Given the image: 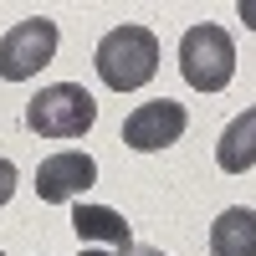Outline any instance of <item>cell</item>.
<instances>
[{"label": "cell", "mask_w": 256, "mask_h": 256, "mask_svg": "<svg viewBox=\"0 0 256 256\" xmlns=\"http://www.w3.org/2000/svg\"><path fill=\"white\" fill-rule=\"evenodd\" d=\"M92 180H98L92 154H77V148H67V154L41 159V169H36V195L46 200V205H67V200L82 195Z\"/></svg>", "instance_id": "obj_6"}, {"label": "cell", "mask_w": 256, "mask_h": 256, "mask_svg": "<svg viewBox=\"0 0 256 256\" xmlns=\"http://www.w3.org/2000/svg\"><path fill=\"white\" fill-rule=\"evenodd\" d=\"M98 123V98L77 82H56V88H41L26 102V128L36 138H82Z\"/></svg>", "instance_id": "obj_2"}, {"label": "cell", "mask_w": 256, "mask_h": 256, "mask_svg": "<svg viewBox=\"0 0 256 256\" xmlns=\"http://www.w3.org/2000/svg\"><path fill=\"white\" fill-rule=\"evenodd\" d=\"M236 10H241V20H246V26H256V0H241Z\"/></svg>", "instance_id": "obj_11"}, {"label": "cell", "mask_w": 256, "mask_h": 256, "mask_svg": "<svg viewBox=\"0 0 256 256\" xmlns=\"http://www.w3.org/2000/svg\"><path fill=\"white\" fill-rule=\"evenodd\" d=\"M72 230H77L82 246L102 241L118 256H134V230H128V220L118 216V210H108V205H77L72 210Z\"/></svg>", "instance_id": "obj_7"}, {"label": "cell", "mask_w": 256, "mask_h": 256, "mask_svg": "<svg viewBox=\"0 0 256 256\" xmlns=\"http://www.w3.org/2000/svg\"><path fill=\"white\" fill-rule=\"evenodd\" d=\"M216 164L226 169V174H246V169L256 164V108H246V113L220 134V144H216Z\"/></svg>", "instance_id": "obj_9"}, {"label": "cell", "mask_w": 256, "mask_h": 256, "mask_svg": "<svg viewBox=\"0 0 256 256\" xmlns=\"http://www.w3.org/2000/svg\"><path fill=\"white\" fill-rule=\"evenodd\" d=\"M98 77L108 82L113 92H138L148 77L159 72V36L148 26H113L98 41Z\"/></svg>", "instance_id": "obj_1"}, {"label": "cell", "mask_w": 256, "mask_h": 256, "mask_svg": "<svg viewBox=\"0 0 256 256\" xmlns=\"http://www.w3.org/2000/svg\"><path fill=\"white\" fill-rule=\"evenodd\" d=\"M210 256H256V210L251 205H230L210 226Z\"/></svg>", "instance_id": "obj_8"}, {"label": "cell", "mask_w": 256, "mask_h": 256, "mask_svg": "<svg viewBox=\"0 0 256 256\" xmlns=\"http://www.w3.org/2000/svg\"><path fill=\"white\" fill-rule=\"evenodd\" d=\"M10 195H16V164H10V159H0V205H6Z\"/></svg>", "instance_id": "obj_10"}, {"label": "cell", "mask_w": 256, "mask_h": 256, "mask_svg": "<svg viewBox=\"0 0 256 256\" xmlns=\"http://www.w3.org/2000/svg\"><path fill=\"white\" fill-rule=\"evenodd\" d=\"M134 256H164V251H154V246H144V251H134Z\"/></svg>", "instance_id": "obj_13"}, {"label": "cell", "mask_w": 256, "mask_h": 256, "mask_svg": "<svg viewBox=\"0 0 256 256\" xmlns=\"http://www.w3.org/2000/svg\"><path fill=\"white\" fill-rule=\"evenodd\" d=\"M52 56H56V20H46V16H31L0 36V77L6 82L36 77Z\"/></svg>", "instance_id": "obj_4"}, {"label": "cell", "mask_w": 256, "mask_h": 256, "mask_svg": "<svg viewBox=\"0 0 256 256\" xmlns=\"http://www.w3.org/2000/svg\"><path fill=\"white\" fill-rule=\"evenodd\" d=\"M0 256H6V251H0Z\"/></svg>", "instance_id": "obj_14"}, {"label": "cell", "mask_w": 256, "mask_h": 256, "mask_svg": "<svg viewBox=\"0 0 256 256\" xmlns=\"http://www.w3.org/2000/svg\"><path fill=\"white\" fill-rule=\"evenodd\" d=\"M180 72L195 92H220L236 77V41L226 26H190L180 36Z\"/></svg>", "instance_id": "obj_3"}, {"label": "cell", "mask_w": 256, "mask_h": 256, "mask_svg": "<svg viewBox=\"0 0 256 256\" xmlns=\"http://www.w3.org/2000/svg\"><path fill=\"white\" fill-rule=\"evenodd\" d=\"M184 128H190V113L180 102L154 98V102H144V108H134L123 118V144L138 148V154H154V148H169L174 138H184Z\"/></svg>", "instance_id": "obj_5"}, {"label": "cell", "mask_w": 256, "mask_h": 256, "mask_svg": "<svg viewBox=\"0 0 256 256\" xmlns=\"http://www.w3.org/2000/svg\"><path fill=\"white\" fill-rule=\"evenodd\" d=\"M77 256H113V251H98V246H82Z\"/></svg>", "instance_id": "obj_12"}]
</instances>
